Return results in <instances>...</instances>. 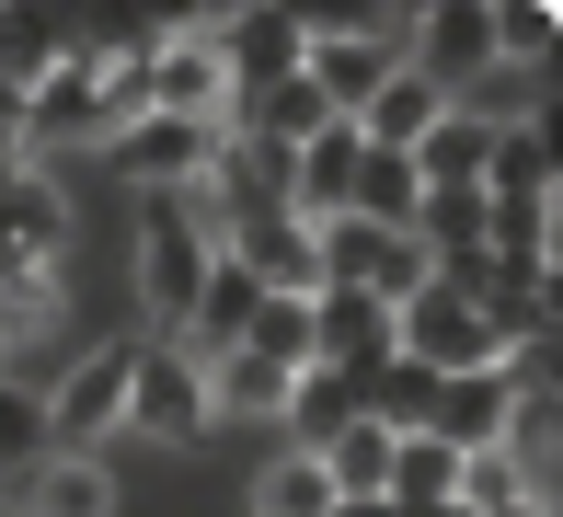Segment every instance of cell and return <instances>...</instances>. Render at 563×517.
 <instances>
[{"mask_svg":"<svg viewBox=\"0 0 563 517\" xmlns=\"http://www.w3.org/2000/svg\"><path fill=\"white\" fill-rule=\"evenodd\" d=\"M208 265H219V242H208V207H196V196L126 207V299H139V322H126V333H185Z\"/></svg>","mask_w":563,"mask_h":517,"instance_id":"1","label":"cell"},{"mask_svg":"<svg viewBox=\"0 0 563 517\" xmlns=\"http://www.w3.org/2000/svg\"><path fill=\"white\" fill-rule=\"evenodd\" d=\"M126 369H139V333H92V345L35 392V403H46V449L104 460L115 437H126Z\"/></svg>","mask_w":563,"mask_h":517,"instance_id":"2","label":"cell"},{"mask_svg":"<svg viewBox=\"0 0 563 517\" xmlns=\"http://www.w3.org/2000/svg\"><path fill=\"white\" fill-rule=\"evenodd\" d=\"M104 185L126 196V207H150V196H196L208 185V162H219V127H185V116H126L104 150Z\"/></svg>","mask_w":563,"mask_h":517,"instance_id":"3","label":"cell"},{"mask_svg":"<svg viewBox=\"0 0 563 517\" xmlns=\"http://www.w3.org/2000/svg\"><path fill=\"white\" fill-rule=\"evenodd\" d=\"M126 437H150V449H208V437H219L208 369H196L173 333H139V369H126Z\"/></svg>","mask_w":563,"mask_h":517,"instance_id":"4","label":"cell"},{"mask_svg":"<svg viewBox=\"0 0 563 517\" xmlns=\"http://www.w3.org/2000/svg\"><path fill=\"white\" fill-rule=\"evenodd\" d=\"M139 116L230 127V69L208 46V12H162V46H150V69H139Z\"/></svg>","mask_w":563,"mask_h":517,"instance_id":"5","label":"cell"},{"mask_svg":"<svg viewBox=\"0 0 563 517\" xmlns=\"http://www.w3.org/2000/svg\"><path fill=\"white\" fill-rule=\"evenodd\" d=\"M208 46L230 69V103L299 81V58H311V12H288V0H242V12H208Z\"/></svg>","mask_w":563,"mask_h":517,"instance_id":"6","label":"cell"},{"mask_svg":"<svg viewBox=\"0 0 563 517\" xmlns=\"http://www.w3.org/2000/svg\"><path fill=\"white\" fill-rule=\"evenodd\" d=\"M391 356H415V369H438V380H472V369H506V345H495V322H483L460 288H438L426 276L415 299L391 310Z\"/></svg>","mask_w":563,"mask_h":517,"instance_id":"7","label":"cell"},{"mask_svg":"<svg viewBox=\"0 0 563 517\" xmlns=\"http://www.w3.org/2000/svg\"><path fill=\"white\" fill-rule=\"evenodd\" d=\"M402 58H415L449 103H472L483 81H495V12H483V0H426L415 35H402Z\"/></svg>","mask_w":563,"mask_h":517,"instance_id":"8","label":"cell"},{"mask_svg":"<svg viewBox=\"0 0 563 517\" xmlns=\"http://www.w3.org/2000/svg\"><path fill=\"white\" fill-rule=\"evenodd\" d=\"M483 207H552V116H495Z\"/></svg>","mask_w":563,"mask_h":517,"instance_id":"9","label":"cell"},{"mask_svg":"<svg viewBox=\"0 0 563 517\" xmlns=\"http://www.w3.org/2000/svg\"><path fill=\"white\" fill-rule=\"evenodd\" d=\"M506 414H518V380L506 369H472V380H438V449L449 460H472V449H506Z\"/></svg>","mask_w":563,"mask_h":517,"instance_id":"10","label":"cell"},{"mask_svg":"<svg viewBox=\"0 0 563 517\" xmlns=\"http://www.w3.org/2000/svg\"><path fill=\"white\" fill-rule=\"evenodd\" d=\"M438 116H449V92L426 81L415 58H402V69H391V81H379L368 103H356L345 127H356V139H368V150H402V162H415V139H426V127H438Z\"/></svg>","mask_w":563,"mask_h":517,"instance_id":"11","label":"cell"},{"mask_svg":"<svg viewBox=\"0 0 563 517\" xmlns=\"http://www.w3.org/2000/svg\"><path fill=\"white\" fill-rule=\"evenodd\" d=\"M379 356H391V310H379V299L311 288V369H356V380H368Z\"/></svg>","mask_w":563,"mask_h":517,"instance_id":"12","label":"cell"},{"mask_svg":"<svg viewBox=\"0 0 563 517\" xmlns=\"http://www.w3.org/2000/svg\"><path fill=\"white\" fill-rule=\"evenodd\" d=\"M356 392H368V380L356 369H299L288 380V414H276V449H334V426H356Z\"/></svg>","mask_w":563,"mask_h":517,"instance_id":"13","label":"cell"},{"mask_svg":"<svg viewBox=\"0 0 563 517\" xmlns=\"http://www.w3.org/2000/svg\"><path fill=\"white\" fill-rule=\"evenodd\" d=\"M46 69H69V12H46V0H0V81L35 92Z\"/></svg>","mask_w":563,"mask_h":517,"instance_id":"14","label":"cell"},{"mask_svg":"<svg viewBox=\"0 0 563 517\" xmlns=\"http://www.w3.org/2000/svg\"><path fill=\"white\" fill-rule=\"evenodd\" d=\"M208 414L219 426H276V414H288V369H265V356H208Z\"/></svg>","mask_w":563,"mask_h":517,"instance_id":"15","label":"cell"},{"mask_svg":"<svg viewBox=\"0 0 563 517\" xmlns=\"http://www.w3.org/2000/svg\"><path fill=\"white\" fill-rule=\"evenodd\" d=\"M449 506H460V517H552V495H541V483H529L506 449H472V460H460Z\"/></svg>","mask_w":563,"mask_h":517,"instance_id":"16","label":"cell"},{"mask_svg":"<svg viewBox=\"0 0 563 517\" xmlns=\"http://www.w3.org/2000/svg\"><path fill=\"white\" fill-rule=\"evenodd\" d=\"M415 207H426V185H415V162H402V150H368V162H356V185H345V219H368V230H402V242H415Z\"/></svg>","mask_w":563,"mask_h":517,"instance_id":"17","label":"cell"},{"mask_svg":"<svg viewBox=\"0 0 563 517\" xmlns=\"http://www.w3.org/2000/svg\"><path fill=\"white\" fill-rule=\"evenodd\" d=\"M322 506H334V483L311 449H276L265 472H242V517H322Z\"/></svg>","mask_w":563,"mask_h":517,"instance_id":"18","label":"cell"},{"mask_svg":"<svg viewBox=\"0 0 563 517\" xmlns=\"http://www.w3.org/2000/svg\"><path fill=\"white\" fill-rule=\"evenodd\" d=\"M449 483H460V460L438 449V437H391V472H379V506H391V517L449 506Z\"/></svg>","mask_w":563,"mask_h":517,"instance_id":"19","label":"cell"},{"mask_svg":"<svg viewBox=\"0 0 563 517\" xmlns=\"http://www.w3.org/2000/svg\"><path fill=\"white\" fill-rule=\"evenodd\" d=\"M483 12H495V81L552 69V46H563V12H552V0H483Z\"/></svg>","mask_w":563,"mask_h":517,"instance_id":"20","label":"cell"},{"mask_svg":"<svg viewBox=\"0 0 563 517\" xmlns=\"http://www.w3.org/2000/svg\"><path fill=\"white\" fill-rule=\"evenodd\" d=\"M242 356H265V369H311V299H253V322H242Z\"/></svg>","mask_w":563,"mask_h":517,"instance_id":"21","label":"cell"},{"mask_svg":"<svg viewBox=\"0 0 563 517\" xmlns=\"http://www.w3.org/2000/svg\"><path fill=\"white\" fill-rule=\"evenodd\" d=\"M379 472H391V437L356 414V426H334V449H322V483L334 495H379Z\"/></svg>","mask_w":563,"mask_h":517,"instance_id":"22","label":"cell"},{"mask_svg":"<svg viewBox=\"0 0 563 517\" xmlns=\"http://www.w3.org/2000/svg\"><path fill=\"white\" fill-rule=\"evenodd\" d=\"M23 460H46V403L23 392V380H0V483H12Z\"/></svg>","mask_w":563,"mask_h":517,"instance_id":"23","label":"cell"},{"mask_svg":"<svg viewBox=\"0 0 563 517\" xmlns=\"http://www.w3.org/2000/svg\"><path fill=\"white\" fill-rule=\"evenodd\" d=\"M322 517H391V506H379V495H334V506H322Z\"/></svg>","mask_w":563,"mask_h":517,"instance_id":"24","label":"cell"}]
</instances>
